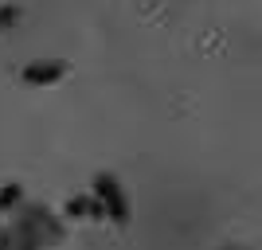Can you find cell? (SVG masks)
I'll return each mask as SVG.
<instances>
[{"label": "cell", "instance_id": "obj_5", "mask_svg": "<svg viewBox=\"0 0 262 250\" xmlns=\"http://www.w3.org/2000/svg\"><path fill=\"white\" fill-rule=\"evenodd\" d=\"M16 20H20V8H16V4H4V8H0V32H8Z\"/></svg>", "mask_w": 262, "mask_h": 250}, {"label": "cell", "instance_id": "obj_1", "mask_svg": "<svg viewBox=\"0 0 262 250\" xmlns=\"http://www.w3.org/2000/svg\"><path fill=\"white\" fill-rule=\"evenodd\" d=\"M94 199L106 207V219H114V223H121V227L129 223V203H125V192H121L118 176H110V172L94 176Z\"/></svg>", "mask_w": 262, "mask_h": 250}, {"label": "cell", "instance_id": "obj_4", "mask_svg": "<svg viewBox=\"0 0 262 250\" xmlns=\"http://www.w3.org/2000/svg\"><path fill=\"white\" fill-rule=\"evenodd\" d=\"M20 196H24V188H20V184H4V188H0V211H8V207L16 203Z\"/></svg>", "mask_w": 262, "mask_h": 250}, {"label": "cell", "instance_id": "obj_3", "mask_svg": "<svg viewBox=\"0 0 262 250\" xmlns=\"http://www.w3.org/2000/svg\"><path fill=\"white\" fill-rule=\"evenodd\" d=\"M67 219H106V207L94 196H75L67 203Z\"/></svg>", "mask_w": 262, "mask_h": 250}, {"label": "cell", "instance_id": "obj_2", "mask_svg": "<svg viewBox=\"0 0 262 250\" xmlns=\"http://www.w3.org/2000/svg\"><path fill=\"white\" fill-rule=\"evenodd\" d=\"M67 75V63H55V59H43V63H28L24 66V82L28 86H51V82H59V78Z\"/></svg>", "mask_w": 262, "mask_h": 250}]
</instances>
